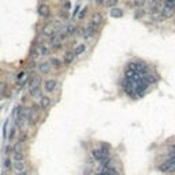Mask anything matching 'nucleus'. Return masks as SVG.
I'll return each instance as SVG.
<instances>
[{
    "mask_svg": "<svg viewBox=\"0 0 175 175\" xmlns=\"http://www.w3.org/2000/svg\"><path fill=\"white\" fill-rule=\"evenodd\" d=\"M145 1H147V0H134V6L135 7H144V6H145Z\"/></svg>",
    "mask_w": 175,
    "mask_h": 175,
    "instance_id": "23",
    "label": "nucleus"
},
{
    "mask_svg": "<svg viewBox=\"0 0 175 175\" xmlns=\"http://www.w3.org/2000/svg\"><path fill=\"white\" fill-rule=\"evenodd\" d=\"M30 90V95L33 96V97H43V95H41V88H32V89H29Z\"/></svg>",
    "mask_w": 175,
    "mask_h": 175,
    "instance_id": "16",
    "label": "nucleus"
},
{
    "mask_svg": "<svg viewBox=\"0 0 175 175\" xmlns=\"http://www.w3.org/2000/svg\"><path fill=\"white\" fill-rule=\"evenodd\" d=\"M44 1H45V0H44Z\"/></svg>",
    "mask_w": 175,
    "mask_h": 175,
    "instance_id": "34",
    "label": "nucleus"
},
{
    "mask_svg": "<svg viewBox=\"0 0 175 175\" xmlns=\"http://www.w3.org/2000/svg\"><path fill=\"white\" fill-rule=\"evenodd\" d=\"M75 55H74V52H66V55H64V63L66 64H70L73 63V60H74Z\"/></svg>",
    "mask_w": 175,
    "mask_h": 175,
    "instance_id": "14",
    "label": "nucleus"
},
{
    "mask_svg": "<svg viewBox=\"0 0 175 175\" xmlns=\"http://www.w3.org/2000/svg\"><path fill=\"white\" fill-rule=\"evenodd\" d=\"M43 33H44V36H47V37H53L55 36V29L52 28V26H49V25H47L45 28L43 29Z\"/></svg>",
    "mask_w": 175,
    "mask_h": 175,
    "instance_id": "9",
    "label": "nucleus"
},
{
    "mask_svg": "<svg viewBox=\"0 0 175 175\" xmlns=\"http://www.w3.org/2000/svg\"><path fill=\"white\" fill-rule=\"evenodd\" d=\"M14 152H23V142L18 141V142L14 145Z\"/></svg>",
    "mask_w": 175,
    "mask_h": 175,
    "instance_id": "19",
    "label": "nucleus"
},
{
    "mask_svg": "<svg viewBox=\"0 0 175 175\" xmlns=\"http://www.w3.org/2000/svg\"><path fill=\"white\" fill-rule=\"evenodd\" d=\"M85 49H86V47H85L84 44H80V45H77L75 49H74V55L78 56V55H82L85 52Z\"/></svg>",
    "mask_w": 175,
    "mask_h": 175,
    "instance_id": "17",
    "label": "nucleus"
},
{
    "mask_svg": "<svg viewBox=\"0 0 175 175\" xmlns=\"http://www.w3.org/2000/svg\"><path fill=\"white\" fill-rule=\"evenodd\" d=\"M23 77H25V73H19V74L16 75V82H21V81L23 80Z\"/></svg>",
    "mask_w": 175,
    "mask_h": 175,
    "instance_id": "28",
    "label": "nucleus"
},
{
    "mask_svg": "<svg viewBox=\"0 0 175 175\" xmlns=\"http://www.w3.org/2000/svg\"><path fill=\"white\" fill-rule=\"evenodd\" d=\"M118 4V0H105V6L107 7H114Z\"/></svg>",
    "mask_w": 175,
    "mask_h": 175,
    "instance_id": "22",
    "label": "nucleus"
},
{
    "mask_svg": "<svg viewBox=\"0 0 175 175\" xmlns=\"http://www.w3.org/2000/svg\"><path fill=\"white\" fill-rule=\"evenodd\" d=\"M86 11H88V7H85L84 10H82V12H81V14H80V18H84V16H85V14H86Z\"/></svg>",
    "mask_w": 175,
    "mask_h": 175,
    "instance_id": "29",
    "label": "nucleus"
},
{
    "mask_svg": "<svg viewBox=\"0 0 175 175\" xmlns=\"http://www.w3.org/2000/svg\"><path fill=\"white\" fill-rule=\"evenodd\" d=\"M37 51H38V55H41V56L49 55V48H48L47 45H38Z\"/></svg>",
    "mask_w": 175,
    "mask_h": 175,
    "instance_id": "11",
    "label": "nucleus"
},
{
    "mask_svg": "<svg viewBox=\"0 0 175 175\" xmlns=\"http://www.w3.org/2000/svg\"><path fill=\"white\" fill-rule=\"evenodd\" d=\"M174 14H175L174 8L167 7V6H164V7L161 8V16H163V18H171Z\"/></svg>",
    "mask_w": 175,
    "mask_h": 175,
    "instance_id": "5",
    "label": "nucleus"
},
{
    "mask_svg": "<svg viewBox=\"0 0 175 175\" xmlns=\"http://www.w3.org/2000/svg\"><path fill=\"white\" fill-rule=\"evenodd\" d=\"M41 84V77L38 75H34L30 78V81H29V89H32V88H38Z\"/></svg>",
    "mask_w": 175,
    "mask_h": 175,
    "instance_id": "6",
    "label": "nucleus"
},
{
    "mask_svg": "<svg viewBox=\"0 0 175 175\" xmlns=\"http://www.w3.org/2000/svg\"><path fill=\"white\" fill-rule=\"evenodd\" d=\"M112 16H122V10H118V8H114L111 11Z\"/></svg>",
    "mask_w": 175,
    "mask_h": 175,
    "instance_id": "24",
    "label": "nucleus"
},
{
    "mask_svg": "<svg viewBox=\"0 0 175 175\" xmlns=\"http://www.w3.org/2000/svg\"><path fill=\"white\" fill-rule=\"evenodd\" d=\"M15 129H11L10 130V135H8V139H14V137H15Z\"/></svg>",
    "mask_w": 175,
    "mask_h": 175,
    "instance_id": "27",
    "label": "nucleus"
},
{
    "mask_svg": "<svg viewBox=\"0 0 175 175\" xmlns=\"http://www.w3.org/2000/svg\"><path fill=\"white\" fill-rule=\"evenodd\" d=\"M92 156H93V159H95V160H97V161H101V163H103L105 159H108V157H105V156H104V153H103V151H101V149H93V151H92Z\"/></svg>",
    "mask_w": 175,
    "mask_h": 175,
    "instance_id": "2",
    "label": "nucleus"
},
{
    "mask_svg": "<svg viewBox=\"0 0 175 175\" xmlns=\"http://www.w3.org/2000/svg\"><path fill=\"white\" fill-rule=\"evenodd\" d=\"M99 32V25H96L95 22H89V25H88V29H86V34H85V37H93L96 36V33Z\"/></svg>",
    "mask_w": 175,
    "mask_h": 175,
    "instance_id": "1",
    "label": "nucleus"
},
{
    "mask_svg": "<svg viewBox=\"0 0 175 175\" xmlns=\"http://www.w3.org/2000/svg\"><path fill=\"white\" fill-rule=\"evenodd\" d=\"M103 21V18H101V15H99V14H95L93 15V19H92V22H95L96 25H100V22Z\"/></svg>",
    "mask_w": 175,
    "mask_h": 175,
    "instance_id": "21",
    "label": "nucleus"
},
{
    "mask_svg": "<svg viewBox=\"0 0 175 175\" xmlns=\"http://www.w3.org/2000/svg\"><path fill=\"white\" fill-rule=\"evenodd\" d=\"M104 3H105V0H96V4H99V6L100 4H104Z\"/></svg>",
    "mask_w": 175,
    "mask_h": 175,
    "instance_id": "30",
    "label": "nucleus"
},
{
    "mask_svg": "<svg viewBox=\"0 0 175 175\" xmlns=\"http://www.w3.org/2000/svg\"><path fill=\"white\" fill-rule=\"evenodd\" d=\"M19 175H29V174H26V172H21Z\"/></svg>",
    "mask_w": 175,
    "mask_h": 175,
    "instance_id": "31",
    "label": "nucleus"
},
{
    "mask_svg": "<svg viewBox=\"0 0 175 175\" xmlns=\"http://www.w3.org/2000/svg\"><path fill=\"white\" fill-rule=\"evenodd\" d=\"M38 70H40L41 74H49L51 71V64L48 62H43V63L38 64Z\"/></svg>",
    "mask_w": 175,
    "mask_h": 175,
    "instance_id": "7",
    "label": "nucleus"
},
{
    "mask_svg": "<svg viewBox=\"0 0 175 175\" xmlns=\"http://www.w3.org/2000/svg\"><path fill=\"white\" fill-rule=\"evenodd\" d=\"M96 175H103V172H99V174H96Z\"/></svg>",
    "mask_w": 175,
    "mask_h": 175,
    "instance_id": "33",
    "label": "nucleus"
},
{
    "mask_svg": "<svg viewBox=\"0 0 175 175\" xmlns=\"http://www.w3.org/2000/svg\"><path fill=\"white\" fill-rule=\"evenodd\" d=\"M49 64H51V67L60 68V67H62V60L58 59V58H51V60H49Z\"/></svg>",
    "mask_w": 175,
    "mask_h": 175,
    "instance_id": "12",
    "label": "nucleus"
},
{
    "mask_svg": "<svg viewBox=\"0 0 175 175\" xmlns=\"http://www.w3.org/2000/svg\"><path fill=\"white\" fill-rule=\"evenodd\" d=\"M49 105H51V99L48 96H43L40 99V108L41 110H47Z\"/></svg>",
    "mask_w": 175,
    "mask_h": 175,
    "instance_id": "8",
    "label": "nucleus"
},
{
    "mask_svg": "<svg viewBox=\"0 0 175 175\" xmlns=\"http://www.w3.org/2000/svg\"><path fill=\"white\" fill-rule=\"evenodd\" d=\"M49 14H51V8L48 7L47 4H40L38 6V15L40 16L47 18V16H49Z\"/></svg>",
    "mask_w": 175,
    "mask_h": 175,
    "instance_id": "4",
    "label": "nucleus"
},
{
    "mask_svg": "<svg viewBox=\"0 0 175 175\" xmlns=\"http://www.w3.org/2000/svg\"><path fill=\"white\" fill-rule=\"evenodd\" d=\"M56 88H58V81L56 80H48L44 84V89L47 92H53Z\"/></svg>",
    "mask_w": 175,
    "mask_h": 175,
    "instance_id": "3",
    "label": "nucleus"
},
{
    "mask_svg": "<svg viewBox=\"0 0 175 175\" xmlns=\"http://www.w3.org/2000/svg\"><path fill=\"white\" fill-rule=\"evenodd\" d=\"M60 1H63V3H67V0H60Z\"/></svg>",
    "mask_w": 175,
    "mask_h": 175,
    "instance_id": "32",
    "label": "nucleus"
},
{
    "mask_svg": "<svg viewBox=\"0 0 175 175\" xmlns=\"http://www.w3.org/2000/svg\"><path fill=\"white\" fill-rule=\"evenodd\" d=\"M174 23H175V22H174Z\"/></svg>",
    "mask_w": 175,
    "mask_h": 175,
    "instance_id": "35",
    "label": "nucleus"
},
{
    "mask_svg": "<svg viewBox=\"0 0 175 175\" xmlns=\"http://www.w3.org/2000/svg\"><path fill=\"white\" fill-rule=\"evenodd\" d=\"M6 153H7V155H11V153H14V148H12L11 145H7V147H6Z\"/></svg>",
    "mask_w": 175,
    "mask_h": 175,
    "instance_id": "26",
    "label": "nucleus"
},
{
    "mask_svg": "<svg viewBox=\"0 0 175 175\" xmlns=\"http://www.w3.org/2000/svg\"><path fill=\"white\" fill-rule=\"evenodd\" d=\"M12 167L15 168L16 171L23 172L25 171V167H26V164H25V161H14V163H12Z\"/></svg>",
    "mask_w": 175,
    "mask_h": 175,
    "instance_id": "10",
    "label": "nucleus"
},
{
    "mask_svg": "<svg viewBox=\"0 0 175 175\" xmlns=\"http://www.w3.org/2000/svg\"><path fill=\"white\" fill-rule=\"evenodd\" d=\"M6 89H7V84L6 82H0V95H4Z\"/></svg>",
    "mask_w": 175,
    "mask_h": 175,
    "instance_id": "25",
    "label": "nucleus"
},
{
    "mask_svg": "<svg viewBox=\"0 0 175 175\" xmlns=\"http://www.w3.org/2000/svg\"><path fill=\"white\" fill-rule=\"evenodd\" d=\"M66 33H67V36H73V34H75L77 33V28L74 26V25H68Z\"/></svg>",
    "mask_w": 175,
    "mask_h": 175,
    "instance_id": "18",
    "label": "nucleus"
},
{
    "mask_svg": "<svg viewBox=\"0 0 175 175\" xmlns=\"http://www.w3.org/2000/svg\"><path fill=\"white\" fill-rule=\"evenodd\" d=\"M51 47L55 48V49H59V48H62V41L53 36V37L51 38Z\"/></svg>",
    "mask_w": 175,
    "mask_h": 175,
    "instance_id": "13",
    "label": "nucleus"
},
{
    "mask_svg": "<svg viewBox=\"0 0 175 175\" xmlns=\"http://www.w3.org/2000/svg\"><path fill=\"white\" fill-rule=\"evenodd\" d=\"M11 167H12L11 159H10V157H6V160H4V170L7 171V170H10Z\"/></svg>",
    "mask_w": 175,
    "mask_h": 175,
    "instance_id": "20",
    "label": "nucleus"
},
{
    "mask_svg": "<svg viewBox=\"0 0 175 175\" xmlns=\"http://www.w3.org/2000/svg\"><path fill=\"white\" fill-rule=\"evenodd\" d=\"M14 161H25V153L23 152H14Z\"/></svg>",
    "mask_w": 175,
    "mask_h": 175,
    "instance_id": "15",
    "label": "nucleus"
}]
</instances>
